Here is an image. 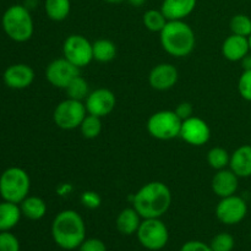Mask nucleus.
Segmentation results:
<instances>
[{"label":"nucleus","mask_w":251,"mask_h":251,"mask_svg":"<svg viewBox=\"0 0 251 251\" xmlns=\"http://www.w3.org/2000/svg\"><path fill=\"white\" fill-rule=\"evenodd\" d=\"M131 203L144 220L161 218L171 207V189L162 181H151L132 195Z\"/></svg>","instance_id":"obj_1"},{"label":"nucleus","mask_w":251,"mask_h":251,"mask_svg":"<svg viewBox=\"0 0 251 251\" xmlns=\"http://www.w3.org/2000/svg\"><path fill=\"white\" fill-rule=\"evenodd\" d=\"M51 235L58 247L64 250L80 248L86 239V226L83 218L74 210L59 212L51 223Z\"/></svg>","instance_id":"obj_2"},{"label":"nucleus","mask_w":251,"mask_h":251,"mask_svg":"<svg viewBox=\"0 0 251 251\" xmlns=\"http://www.w3.org/2000/svg\"><path fill=\"white\" fill-rule=\"evenodd\" d=\"M159 41L163 50L176 58L188 56L196 46L195 32L184 20L167 22L159 33Z\"/></svg>","instance_id":"obj_3"},{"label":"nucleus","mask_w":251,"mask_h":251,"mask_svg":"<svg viewBox=\"0 0 251 251\" xmlns=\"http://www.w3.org/2000/svg\"><path fill=\"white\" fill-rule=\"evenodd\" d=\"M1 25L6 36L17 43L29 41L33 36V19L25 5L16 4L7 7L2 15Z\"/></svg>","instance_id":"obj_4"},{"label":"nucleus","mask_w":251,"mask_h":251,"mask_svg":"<svg viewBox=\"0 0 251 251\" xmlns=\"http://www.w3.org/2000/svg\"><path fill=\"white\" fill-rule=\"evenodd\" d=\"M31 179L25 169L11 167L0 176V196L4 201L20 205L28 196Z\"/></svg>","instance_id":"obj_5"},{"label":"nucleus","mask_w":251,"mask_h":251,"mask_svg":"<svg viewBox=\"0 0 251 251\" xmlns=\"http://www.w3.org/2000/svg\"><path fill=\"white\" fill-rule=\"evenodd\" d=\"M181 120L174 110H159L147 120V131L161 141L173 140L180 135Z\"/></svg>","instance_id":"obj_6"},{"label":"nucleus","mask_w":251,"mask_h":251,"mask_svg":"<svg viewBox=\"0 0 251 251\" xmlns=\"http://www.w3.org/2000/svg\"><path fill=\"white\" fill-rule=\"evenodd\" d=\"M86 115L87 110H86L85 102L66 98L55 107L53 112V120L56 126L60 129L74 130L80 127Z\"/></svg>","instance_id":"obj_7"},{"label":"nucleus","mask_w":251,"mask_h":251,"mask_svg":"<svg viewBox=\"0 0 251 251\" xmlns=\"http://www.w3.org/2000/svg\"><path fill=\"white\" fill-rule=\"evenodd\" d=\"M136 234L142 247L152 251L163 249L169 239L168 228L159 218L142 221Z\"/></svg>","instance_id":"obj_8"},{"label":"nucleus","mask_w":251,"mask_h":251,"mask_svg":"<svg viewBox=\"0 0 251 251\" xmlns=\"http://www.w3.org/2000/svg\"><path fill=\"white\" fill-rule=\"evenodd\" d=\"M63 55L78 69L85 68L93 60L92 43L81 34H71L64 41Z\"/></svg>","instance_id":"obj_9"},{"label":"nucleus","mask_w":251,"mask_h":251,"mask_svg":"<svg viewBox=\"0 0 251 251\" xmlns=\"http://www.w3.org/2000/svg\"><path fill=\"white\" fill-rule=\"evenodd\" d=\"M248 213V203L238 195L221 199L216 207V216L223 225L234 226L242 222Z\"/></svg>","instance_id":"obj_10"},{"label":"nucleus","mask_w":251,"mask_h":251,"mask_svg":"<svg viewBox=\"0 0 251 251\" xmlns=\"http://www.w3.org/2000/svg\"><path fill=\"white\" fill-rule=\"evenodd\" d=\"M80 75V69L65 58H59L48 64L46 69V78L51 86L65 90L69 83Z\"/></svg>","instance_id":"obj_11"},{"label":"nucleus","mask_w":251,"mask_h":251,"mask_svg":"<svg viewBox=\"0 0 251 251\" xmlns=\"http://www.w3.org/2000/svg\"><path fill=\"white\" fill-rule=\"evenodd\" d=\"M179 137L191 146L200 147L210 141L211 129L205 120L193 115L189 119L183 120Z\"/></svg>","instance_id":"obj_12"},{"label":"nucleus","mask_w":251,"mask_h":251,"mask_svg":"<svg viewBox=\"0 0 251 251\" xmlns=\"http://www.w3.org/2000/svg\"><path fill=\"white\" fill-rule=\"evenodd\" d=\"M87 114L103 118L109 115L117 105V97L108 88H97L90 92L85 100Z\"/></svg>","instance_id":"obj_13"},{"label":"nucleus","mask_w":251,"mask_h":251,"mask_svg":"<svg viewBox=\"0 0 251 251\" xmlns=\"http://www.w3.org/2000/svg\"><path fill=\"white\" fill-rule=\"evenodd\" d=\"M178 78V69L173 64L162 63L150 71L149 82L153 90L168 91L176 85Z\"/></svg>","instance_id":"obj_14"},{"label":"nucleus","mask_w":251,"mask_h":251,"mask_svg":"<svg viewBox=\"0 0 251 251\" xmlns=\"http://www.w3.org/2000/svg\"><path fill=\"white\" fill-rule=\"evenodd\" d=\"M5 85L12 90H24L29 87L34 80V71L27 64H14L4 71Z\"/></svg>","instance_id":"obj_15"},{"label":"nucleus","mask_w":251,"mask_h":251,"mask_svg":"<svg viewBox=\"0 0 251 251\" xmlns=\"http://www.w3.org/2000/svg\"><path fill=\"white\" fill-rule=\"evenodd\" d=\"M238 186H239V176L230 168L217 171L211 181L212 191L221 199L234 195L238 190Z\"/></svg>","instance_id":"obj_16"},{"label":"nucleus","mask_w":251,"mask_h":251,"mask_svg":"<svg viewBox=\"0 0 251 251\" xmlns=\"http://www.w3.org/2000/svg\"><path fill=\"white\" fill-rule=\"evenodd\" d=\"M250 53L248 37L230 34L222 44V55L229 61H242Z\"/></svg>","instance_id":"obj_17"},{"label":"nucleus","mask_w":251,"mask_h":251,"mask_svg":"<svg viewBox=\"0 0 251 251\" xmlns=\"http://www.w3.org/2000/svg\"><path fill=\"white\" fill-rule=\"evenodd\" d=\"M198 0H163L161 10L168 21L184 20L195 10Z\"/></svg>","instance_id":"obj_18"},{"label":"nucleus","mask_w":251,"mask_h":251,"mask_svg":"<svg viewBox=\"0 0 251 251\" xmlns=\"http://www.w3.org/2000/svg\"><path fill=\"white\" fill-rule=\"evenodd\" d=\"M229 168L239 178L251 176V145H243L230 154Z\"/></svg>","instance_id":"obj_19"},{"label":"nucleus","mask_w":251,"mask_h":251,"mask_svg":"<svg viewBox=\"0 0 251 251\" xmlns=\"http://www.w3.org/2000/svg\"><path fill=\"white\" fill-rule=\"evenodd\" d=\"M141 218L134 207L124 208L117 217V229L124 235L135 234L142 222Z\"/></svg>","instance_id":"obj_20"},{"label":"nucleus","mask_w":251,"mask_h":251,"mask_svg":"<svg viewBox=\"0 0 251 251\" xmlns=\"http://www.w3.org/2000/svg\"><path fill=\"white\" fill-rule=\"evenodd\" d=\"M22 212L20 205L9 201L0 203V232L12 229L20 222Z\"/></svg>","instance_id":"obj_21"},{"label":"nucleus","mask_w":251,"mask_h":251,"mask_svg":"<svg viewBox=\"0 0 251 251\" xmlns=\"http://www.w3.org/2000/svg\"><path fill=\"white\" fill-rule=\"evenodd\" d=\"M22 215L31 221H38L46 216L47 203L43 199L38 196H27L21 203H20Z\"/></svg>","instance_id":"obj_22"},{"label":"nucleus","mask_w":251,"mask_h":251,"mask_svg":"<svg viewBox=\"0 0 251 251\" xmlns=\"http://www.w3.org/2000/svg\"><path fill=\"white\" fill-rule=\"evenodd\" d=\"M93 60L100 63H109L117 56V46L110 39H97L92 43Z\"/></svg>","instance_id":"obj_23"},{"label":"nucleus","mask_w":251,"mask_h":251,"mask_svg":"<svg viewBox=\"0 0 251 251\" xmlns=\"http://www.w3.org/2000/svg\"><path fill=\"white\" fill-rule=\"evenodd\" d=\"M44 10L51 21L60 22L68 19L71 10V2L70 0H46Z\"/></svg>","instance_id":"obj_24"},{"label":"nucleus","mask_w":251,"mask_h":251,"mask_svg":"<svg viewBox=\"0 0 251 251\" xmlns=\"http://www.w3.org/2000/svg\"><path fill=\"white\" fill-rule=\"evenodd\" d=\"M142 22H144L145 27H146L149 31L161 33V31L164 28V26L167 25L168 20L164 16L162 10L151 9L147 10V11L145 12L144 17H142Z\"/></svg>","instance_id":"obj_25"},{"label":"nucleus","mask_w":251,"mask_h":251,"mask_svg":"<svg viewBox=\"0 0 251 251\" xmlns=\"http://www.w3.org/2000/svg\"><path fill=\"white\" fill-rule=\"evenodd\" d=\"M68 98L76 100H83L90 95V86L88 82L82 77V76H76L73 81L65 88Z\"/></svg>","instance_id":"obj_26"},{"label":"nucleus","mask_w":251,"mask_h":251,"mask_svg":"<svg viewBox=\"0 0 251 251\" xmlns=\"http://www.w3.org/2000/svg\"><path fill=\"white\" fill-rule=\"evenodd\" d=\"M230 154L223 147H212L207 152V163L215 171H221L229 167Z\"/></svg>","instance_id":"obj_27"},{"label":"nucleus","mask_w":251,"mask_h":251,"mask_svg":"<svg viewBox=\"0 0 251 251\" xmlns=\"http://www.w3.org/2000/svg\"><path fill=\"white\" fill-rule=\"evenodd\" d=\"M102 118L95 117V115L87 114L80 125V131L82 136L87 140L96 139L102 132Z\"/></svg>","instance_id":"obj_28"},{"label":"nucleus","mask_w":251,"mask_h":251,"mask_svg":"<svg viewBox=\"0 0 251 251\" xmlns=\"http://www.w3.org/2000/svg\"><path fill=\"white\" fill-rule=\"evenodd\" d=\"M229 28L233 34L249 37L251 34V19L248 15L238 14L230 19Z\"/></svg>","instance_id":"obj_29"},{"label":"nucleus","mask_w":251,"mask_h":251,"mask_svg":"<svg viewBox=\"0 0 251 251\" xmlns=\"http://www.w3.org/2000/svg\"><path fill=\"white\" fill-rule=\"evenodd\" d=\"M212 251H232L234 248V238L229 233H220L210 244Z\"/></svg>","instance_id":"obj_30"},{"label":"nucleus","mask_w":251,"mask_h":251,"mask_svg":"<svg viewBox=\"0 0 251 251\" xmlns=\"http://www.w3.org/2000/svg\"><path fill=\"white\" fill-rule=\"evenodd\" d=\"M238 91L242 98L251 102V70H244L238 80Z\"/></svg>","instance_id":"obj_31"},{"label":"nucleus","mask_w":251,"mask_h":251,"mask_svg":"<svg viewBox=\"0 0 251 251\" xmlns=\"http://www.w3.org/2000/svg\"><path fill=\"white\" fill-rule=\"evenodd\" d=\"M0 251H20L19 239L9 230L0 232Z\"/></svg>","instance_id":"obj_32"},{"label":"nucleus","mask_w":251,"mask_h":251,"mask_svg":"<svg viewBox=\"0 0 251 251\" xmlns=\"http://www.w3.org/2000/svg\"><path fill=\"white\" fill-rule=\"evenodd\" d=\"M81 202H82L85 207L95 210V208L100 207L102 200H100V196L97 193H95V191H85L81 195Z\"/></svg>","instance_id":"obj_33"},{"label":"nucleus","mask_w":251,"mask_h":251,"mask_svg":"<svg viewBox=\"0 0 251 251\" xmlns=\"http://www.w3.org/2000/svg\"><path fill=\"white\" fill-rule=\"evenodd\" d=\"M80 251H107V247L102 240L97 238H90L83 240L80 245Z\"/></svg>","instance_id":"obj_34"},{"label":"nucleus","mask_w":251,"mask_h":251,"mask_svg":"<svg viewBox=\"0 0 251 251\" xmlns=\"http://www.w3.org/2000/svg\"><path fill=\"white\" fill-rule=\"evenodd\" d=\"M174 112H176V114L178 115V117L180 118L181 122H183V120L189 119V118H191L194 115L193 104L189 102H183V103H180V104L176 105V108L174 109Z\"/></svg>","instance_id":"obj_35"},{"label":"nucleus","mask_w":251,"mask_h":251,"mask_svg":"<svg viewBox=\"0 0 251 251\" xmlns=\"http://www.w3.org/2000/svg\"><path fill=\"white\" fill-rule=\"evenodd\" d=\"M180 251H212L210 245H206L205 243L198 242V240H191V242L185 243L181 247Z\"/></svg>","instance_id":"obj_36"},{"label":"nucleus","mask_w":251,"mask_h":251,"mask_svg":"<svg viewBox=\"0 0 251 251\" xmlns=\"http://www.w3.org/2000/svg\"><path fill=\"white\" fill-rule=\"evenodd\" d=\"M242 65L244 70H251V51L242 60Z\"/></svg>","instance_id":"obj_37"},{"label":"nucleus","mask_w":251,"mask_h":251,"mask_svg":"<svg viewBox=\"0 0 251 251\" xmlns=\"http://www.w3.org/2000/svg\"><path fill=\"white\" fill-rule=\"evenodd\" d=\"M127 2L135 7H140V6H142L145 2H146V0H127Z\"/></svg>","instance_id":"obj_38"},{"label":"nucleus","mask_w":251,"mask_h":251,"mask_svg":"<svg viewBox=\"0 0 251 251\" xmlns=\"http://www.w3.org/2000/svg\"><path fill=\"white\" fill-rule=\"evenodd\" d=\"M103 1L108 2V4H122V2L127 1V0H103Z\"/></svg>","instance_id":"obj_39"},{"label":"nucleus","mask_w":251,"mask_h":251,"mask_svg":"<svg viewBox=\"0 0 251 251\" xmlns=\"http://www.w3.org/2000/svg\"><path fill=\"white\" fill-rule=\"evenodd\" d=\"M248 39H249V46H250V51H251V34L248 37Z\"/></svg>","instance_id":"obj_40"},{"label":"nucleus","mask_w":251,"mask_h":251,"mask_svg":"<svg viewBox=\"0 0 251 251\" xmlns=\"http://www.w3.org/2000/svg\"><path fill=\"white\" fill-rule=\"evenodd\" d=\"M250 120H251V115H250Z\"/></svg>","instance_id":"obj_41"}]
</instances>
